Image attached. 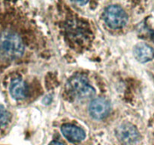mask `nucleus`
<instances>
[{"label": "nucleus", "instance_id": "obj_2", "mask_svg": "<svg viewBox=\"0 0 154 145\" xmlns=\"http://www.w3.org/2000/svg\"><path fill=\"white\" fill-rule=\"evenodd\" d=\"M68 87L71 94L78 99H88L94 96L95 89L85 78L81 76H75L69 79Z\"/></svg>", "mask_w": 154, "mask_h": 145}, {"label": "nucleus", "instance_id": "obj_7", "mask_svg": "<svg viewBox=\"0 0 154 145\" xmlns=\"http://www.w3.org/2000/svg\"><path fill=\"white\" fill-rule=\"evenodd\" d=\"M134 55L137 60L146 63L154 58V49L146 43H138L134 48Z\"/></svg>", "mask_w": 154, "mask_h": 145}, {"label": "nucleus", "instance_id": "obj_8", "mask_svg": "<svg viewBox=\"0 0 154 145\" xmlns=\"http://www.w3.org/2000/svg\"><path fill=\"white\" fill-rule=\"evenodd\" d=\"M10 93L16 100H21L26 96V86L20 79H14L10 85Z\"/></svg>", "mask_w": 154, "mask_h": 145}, {"label": "nucleus", "instance_id": "obj_9", "mask_svg": "<svg viewBox=\"0 0 154 145\" xmlns=\"http://www.w3.org/2000/svg\"><path fill=\"white\" fill-rule=\"evenodd\" d=\"M9 113L3 106L0 105V127L6 125L9 120Z\"/></svg>", "mask_w": 154, "mask_h": 145}, {"label": "nucleus", "instance_id": "obj_4", "mask_svg": "<svg viewBox=\"0 0 154 145\" xmlns=\"http://www.w3.org/2000/svg\"><path fill=\"white\" fill-rule=\"evenodd\" d=\"M117 138L125 145H132L139 139V133L137 128L130 123H123L116 130Z\"/></svg>", "mask_w": 154, "mask_h": 145}, {"label": "nucleus", "instance_id": "obj_10", "mask_svg": "<svg viewBox=\"0 0 154 145\" xmlns=\"http://www.w3.org/2000/svg\"><path fill=\"white\" fill-rule=\"evenodd\" d=\"M49 145H65V144H63V143L59 141H52Z\"/></svg>", "mask_w": 154, "mask_h": 145}, {"label": "nucleus", "instance_id": "obj_5", "mask_svg": "<svg viewBox=\"0 0 154 145\" xmlns=\"http://www.w3.org/2000/svg\"><path fill=\"white\" fill-rule=\"evenodd\" d=\"M111 110L110 103L105 98H98L93 100L90 104L89 111L94 119H101L105 118Z\"/></svg>", "mask_w": 154, "mask_h": 145}, {"label": "nucleus", "instance_id": "obj_3", "mask_svg": "<svg viewBox=\"0 0 154 145\" xmlns=\"http://www.w3.org/2000/svg\"><path fill=\"white\" fill-rule=\"evenodd\" d=\"M104 18L106 24L113 29L124 27L127 23L128 17L125 11L118 5H110L105 9Z\"/></svg>", "mask_w": 154, "mask_h": 145}, {"label": "nucleus", "instance_id": "obj_6", "mask_svg": "<svg viewBox=\"0 0 154 145\" xmlns=\"http://www.w3.org/2000/svg\"><path fill=\"white\" fill-rule=\"evenodd\" d=\"M61 131L64 137L72 142H80L85 138V132L76 125L65 124L62 126Z\"/></svg>", "mask_w": 154, "mask_h": 145}, {"label": "nucleus", "instance_id": "obj_1", "mask_svg": "<svg viewBox=\"0 0 154 145\" xmlns=\"http://www.w3.org/2000/svg\"><path fill=\"white\" fill-rule=\"evenodd\" d=\"M24 47L22 39L15 32L4 30L0 33V56L5 60H15L23 54Z\"/></svg>", "mask_w": 154, "mask_h": 145}]
</instances>
